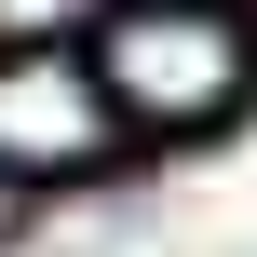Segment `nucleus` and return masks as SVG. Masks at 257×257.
<instances>
[{"label":"nucleus","instance_id":"nucleus-4","mask_svg":"<svg viewBox=\"0 0 257 257\" xmlns=\"http://www.w3.org/2000/svg\"><path fill=\"white\" fill-rule=\"evenodd\" d=\"M14 217H27V190H14V176H0V244H14Z\"/></svg>","mask_w":257,"mask_h":257},{"label":"nucleus","instance_id":"nucleus-1","mask_svg":"<svg viewBox=\"0 0 257 257\" xmlns=\"http://www.w3.org/2000/svg\"><path fill=\"white\" fill-rule=\"evenodd\" d=\"M95 81H108L122 136H203L257 95V27L230 0H122L95 27Z\"/></svg>","mask_w":257,"mask_h":257},{"label":"nucleus","instance_id":"nucleus-2","mask_svg":"<svg viewBox=\"0 0 257 257\" xmlns=\"http://www.w3.org/2000/svg\"><path fill=\"white\" fill-rule=\"evenodd\" d=\"M122 149V108L95 81L81 41H41V54H0V176L14 190H54V176H95Z\"/></svg>","mask_w":257,"mask_h":257},{"label":"nucleus","instance_id":"nucleus-3","mask_svg":"<svg viewBox=\"0 0 257 257\" xmlns=\"http://www.w3.org/2000/svg\"><path fill=\"white\" fill-rule=\"evenodd\" d=\"M108 27V0H0V54H41V41H81Z\"/></svg>","mask_w":257,"mask_h":257}]
</instances>
